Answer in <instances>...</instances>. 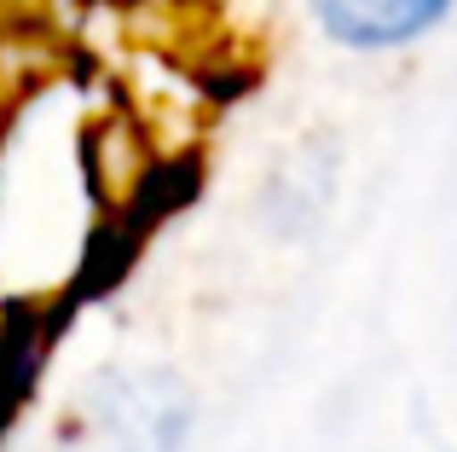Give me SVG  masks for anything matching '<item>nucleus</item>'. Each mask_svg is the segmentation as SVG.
<instances>
[{
    "label": "nucleus",
    "mask_w": 457,
    "mask_h": 452,
    "mask_svg": "<svg viewBox=\"0 0 457 452\" xmlns=\"http://www.w3.org/2000/svg\"><path fill=\"white\" fill-rule=\"evenodd\" d=\"M319 23L342 46H405L423 29H435L452 12V0H307Z\"/></svg>",
    "instance_id": "2"
},
{
    "label": "nucleus",
    "mask_w": 457,
    "mask_h": 452,
    "mask_svg": "<svg viewBox=\"0 0 457 452\" xmlns=\"http://www.w3.org/2000/svg\"><path fill=\"white\" fill-rule=\"evenodd\" d=\"M53 331H58V319H46V314H18V319L0 325V430L18 418L23 395H29L35 372L46 360Z\"/></svg>",
    "instance_id": "3"
},
{
    "label": "nucleus",
    "mask_w": 457,
    "mask_h": 452,
    "mask_svg": "<svg viewBox=\"0 0 457 452\" xmlns=\"http://www.w3.org/2000/svg\"><path fill=\"white\" fill-rule=\"evenodd\" d=\"M186 423H191L186 389L174 377H162V372L104 377L70 412L64 452H179Z\"/></svg>",
    "instance_id": "1"
}]
</instances>
